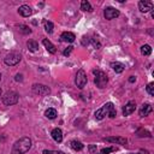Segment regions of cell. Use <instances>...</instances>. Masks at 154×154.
I'll return each mask as SVG.
<instances>
[{"label":"cell","mask_w":154,"mask_h":154,"mask_svg":"<svg viewBox=\"0 0 154 154\" xmlns=\"http://www.w3.org/2000/svg\"><path fill=\"white\" fill-rule=\"evenodd\" d=\"M31 148V140L29 137H22L14 142L11 154H25Z\"/></svg>","instance_id":"6da1fadb"},{"label":"cell","mask_w":154,"mask_h":154,"mask_svg":"<svg viewBox=\"0 0 154 154\" xmlns=\"http://www.w3.org/2000/svg\"><path fill=\"white\" fill-rule=\"evenodd\" d=\"M105 116H108L109 118H114L117 116V111H116V107L112 102H107L105 103L101 108H99L96 112H95V118L97 120H101L103 119Z\"/></svg>","instance_id":"7a4b0ae2"},{"label":"cell","mask_w":154,"mask_h":154,"mask_svg":"<svg viewBox=\"0 0 154 154\" xmlns=\"http://www.w3.org/2000/svg\"><path fill=\"white\" fill-rule=\"evenodd\" d=\"M94 75H95V79H94V82H95L96 87H99V88H103V87L107 84V81H108L107 75H106L103 71H101V70H94Z\"/></svg>","instance_id":"3957f363"},{"label":"cell","mask_w":154,"mask_h":154,"mask_svg":"<svg viewBox=\"0 0 154 154\" xmlns=\"http://www.w3.org/2000/svg\"><path fill=\"white\" fill-rule=\"evenodd\" d=\"M19 100V95L16 91H7L4 96H2V102L6 106H12L16 105Z\"/></svg>","instance_id":"277c9868"},{"label":"cell","mask_w":154,"mask_h":154,"mask_svg":"<svg viewBox=\"0 0 154 154\" xmlns=\"http://www.w3.org/2000/svg\"><path fill=\"white\" fill-rule=\"evenodd\" d=\"M20 59H22V55H20L19 53H17V52H11V53H8V54L5 57L4 63H5L7 66H13V65H17V64L20 61Z\"/></svg>","instance_id":"5b68a950"},{"label":"cell","mask_w":154,"mask_h":154,"mask_svg":"<svg viewBox=\"0 0 154 154\" xmlns=\"http://www.w3.org/2000/svg\"><path fill=\"white\" fill-rule=\"evenodd\" d=\"M75 83H76V85H77L79 89L84 88V85L87 84V75H85V72H84L83 70H78V71H77L76 78H75Z\"/></svg>","instance_id":"8992f818"},{"label":"cell","mask_w":154,"mask_h":154,"mask_svg":"<svg viewBox=\"0 0 154 154\" xmlns=\"http://www.w3.org/2000/svg\"><path fill=\"white\" fill-rule=\"evenodd\" d=\"M32 91L37 95L45 96V95H48L51 93V89L45 84H34L32 85Z\"/></svg>","instance_id":"52a82bcc"},{"label":"cell","mask_w":154,"mask_h":154,"mask_svg":"<svg viewBox=\"0 0 154 154\" xmlns=\"http://www.w3.org/2000/svg\"><path fill=\"white\" fill-rule=\"evenodd\" d=\"M103 16H105L106 19H109V20H111V19H114V18H117V17L119 16V11L116 10L114 7L108 6V7H106L105 11H103Z\"/></svg>","instance_id":"ba28073f"},{"label":"cell","mask_w":154,"mask_h":154,"mask_svg":"<svg viewBox=\"0 0 154 154\" xmlns=\"http://www.w3.org/2000/svg\"><path fill=\"white\" fill-rule=\"evenodd\" d=\"M138 8L142 13H146L150 10H153V2L152 1H148V0H143V1H140L138 2Z\"/></svg>","instance_id":"9c48e42d"},{"label":"cell","mask_w":154,"mask_h":154,"mask_svg":"<svg viewBox=\"0 0 154 154\" xmlns=\"http://www.w3.org/2000/svg\"><path fill=\"white\" fill-rule=\"evenodd\" d=\"M136 109V103H135V101H129L124 107H123V116H129V114H131Z\"/></svg>","instance_id":"30bf717a"},{"label":"cell","mask_w":154,"mask_h":154,"mask_svg":"<svg viewBox=\"0 0 154 154\" xmlns=\"http://www.w3.org/2000/svg\"><path fill=\"white\" fill-rule=\"evenodd\" d=\"M18 13H19L20 16H23V17H29V16H31L32 10H31V7L28 6V5H22V6L18 8Z\"/></svg>","instance_id":"8fae6325"},{"label":"cell","mask_w":154,"mask_h":154,"mask_svg":"<svg viewBox=\"0 0 154 154\" xmlns=\"http://www.w3.org/2000/svg\"><path fill=\"white\" fill-rule=\"evenodd\" d=\"M51 135H52V137H53V140H54L55 142L60 143V142L63 141V132H61V130H60L59 128L53 129L52 132H51Z\"/></svg>","instance_id":"7c38bea8"},{"label":"cell","mask_w":154,"mask_h":154,"mask_svg":"<svg viewBox=\"0 0 154 154\" xmlns=\"http://www.w3.org/2000/svg\"><path fill=\"white\" fill-rule=\"evenodd\" d=\"M60 38H61V41H64V42H73L75 38H76V36H75V34H72V32H70V31H65V32L61 34Z\"/></svg>","instance_id":"4fadbf2b"},{"label":"cell","mask_w":154,"mask_h":154,"mask_svg":"<svg viewBox=\"0 0 154 154\" xmlns=\"http://www.w3.org/2000/svg\"><path fill=\"white\" fill-rule=\"evenodd\" d=\"M152 106H150V103H143L142 106H141V108H140V116L141 117H146V116H148L150 112H152Z\"/></svg>","instance_id":"5bb4252c"},{"label":"cell","mask_w":154,"mask_h":154,"mask_svg":"<svg viewBox=\"0 0 154 154\" xmlns=\"http://www.w3.org/2000/svg\"><path fill=\"white\" fill-rule=\"evenodd\" d=\"M42 43H43V46L46 47V49L49 52V53H52V54H54L55 53V46L49 41V40H47V38H43V41H42Z\"/></svg>","instance_id":"9a60e30c"},{"label":"cell","mask_w":154,"mask_h":154,"mask_svg":"<svg viewBox=\"0 0 154 154\" xmlns=\"http://www.w3.org/2000/svg\"><path fill=\"white\" fill-rule=\"evenodd\" d=\"M105 141L113 142V143H119V144H125L126 143V138H124V137H106Z\"/></svg>","instance_id":"2e32d148"},{"label":"cell","mask_w":154,"mask_h":154,"mask_svg":"<svg viewBox=\"0 0 154 154\" xmlns=\"http://www.w3.org/2000/svg\"><path fill=\"white\" fill-rule=\"evenodd\" d=\"M26 46H28V49H29L30 52H36V51L38 49V43H37L36 41H34V40L28 41V42H26Z\"/></svg>","instance_id":"e0dca14e"},{"label":"cell","mask_w":154,"mask_h":154,"mask_svg":"<svg viewBox=\"0 0 154 154\" xmlns=\"http://www.w3.org/2000/svg\"><path fill=\"white\" fill-rule=\"evenodd\" d=\"M111 66H112V69L117 72V73H120V72H123L124 71V65L122 64V63H118V61H116V63H112L111 64Z\"/></svg>","instance_id":"ac0fdd59"},{"label":"cell","mask_w":154,"mask_h":154,"mask_svg":"<svg viewBox=\"0 0 154 154\" xmlns=\"http://www.w3.org/2000/svg\"><path fill=\"white\" fill-rule=\"evenodd\" d=\"M70 147H71L73 150H82V149H83V144H82L79 141H71Z\"/></svg>","instance_id":"d6986e66"},{"label":"cell","mask_w":154,"mask_h":154,"mask_svg":"<svg viewBox=\"0 0 154 154\" xmlns=\"http://www.w3.org/2000/svg\"><path fill=\"white\" fill-rule=\"evenodd\" d=\"M81 8H82L83 11H88V12H91V11H93L91 5H90L89 1H87V0H83V1L81 2Z\"/></svg>","instance_id":"ffe728a7"},{"label":"cell","mask_w":154,"mask_h":154,"mask_svg":"<svg viewBox=\"0 0 154 154\" xmlns=\"http://www.w3.org/2000/svg\"><path fill=\"white\" fill-rule=\"evenodd\" d=\"M45 116H46L47 118H49V119H54V118L57 117V111H55L54 108H48V109H46Z\"/></svg>","instance_id":"44dd1931"},{"label":"cell","mask_w":154,"mask_h":154,"mask_svg":"<svg viewBox=\"0 0 154 154\" xmlns=\"http://www.w3.org/2000/svg\"><path fill=\"white\" fill-rule=\"evenodd\" d=\"M43 25H45V29H46V31H47L48 34H52V32H53V23H52V22L45 19V20H43Z\"/></svg>","instance_id":"7402d4cb"},{"label":"cell","mask_w":154,"mask_h":154,"mask_svg":"<svg viewBox=\"0 0 154 154\" xmlns=\"http://www.w3.org/2000/svg\"><path fill=\"white\" fill-rule=\"evenodd\" d=\"M141 53H142L143 55H149V54L152 53V48H150V46H149V45H144V46H142V47H141Z\"/></svg>","instance_id":"603a6c76"},{"label":"cell","mask_w":154,"mask_h":154,"mask_svg":"<svg viewBox=\"0 0 154 154\" xmlns=\"http://www.w3.org/2000/svg\"><path fill=\"white\" fill-rule=\"evenodd\" d=\"M18 30L22 32V34H30L31 32V30L29 29V26H26V25H24V24H20L19 26H18Z\"/></svg>","instance_id":"cb8c5ba5"},{"label":"cell","mask_w":154,"mask_h":154,"mask_svg":"<svg viewBox=\"0 0 154 154\" xmlns=\"http://www.w3.org/2000/svg\"><path fill=\"white\" fill-rule=\"evenodd\" d=\"M147 91H148L149 95H154V83L153 82L147 85Z\"/></svg>","instance_id":"d4e9b609"},{"label":"cell","mask_w":154,"mask_h":154,"mask_svg":"<svg viewBox=\"0 0 154 154\" xmlns=\"http://www.w3.org/2000/svg\"><path fill=\"white\" fill-rule=\"evenodd\" d=\"M42 153H43V154H64V153L60 152V150H48V149H45Z\"/></svg>","instance_id":"484cf974"},{"label":"cell","mask_w":154,"mask_h":154,"mask_svg":"<svg viewBox=\"0 0 154 154\" xmlns=\"http://www.w3.org/2000/svg\"><path fill=\"white\" fill-rule=\"evenodd\" d=\"M113 150H116V149H114V148H103V149H101L100 154H109V153L113 152Z\"/></svg>","instance_id":"4316f807"},{"label":"cell","mask_w":154,"mask_h":154,"mask_svg":"<svg viewBox=\"0 0 154 154\" xmlns=\"http://www.w3.org/2000/svg\"><path fill=\"white\" fill-rule=\"evenodd\" d=\"M72 49H73V47H72V46H69V47L63 52V54H64L65 57H66V55H70V53L72 52Z\"/></svg>","instance_id":"83f0119b"},{"label":"cell","mask_w":154,"mask_h":154,"mask_svg":"<svg viewBox=\"0 0 154 154\" xmlns=\"http://www.w3.org/2000/svg\"><path fill=\"white\" fill-rule=\"evenodd\" d=\"M89 150H90L91 153L96 154V152H95V150H96V147H95V146H90V147H89Z\"/></svg>","instance_id":"f1b7e54d"},{"label":"cell","mask_w":154,"mask_h":154,"mask_svg":"<svg viewBox=\"0 0 154 154\" xmlns=\"http://www.w3.org/2000/svg\"><path fill=\"white\" fill-rule=\"evenodd\" d=\"M135 79H136V78H135V76H130V78H129V82L134 83V82H135Z\"/></svg>","instance_id":"f546056e"},{"label":"cell","mask_w":154,"mask_h":154,"mask_svg":"<svg viewBox=\"0 0 154 154\" xmlns=\"http://www.w3.org/2000/svg\"><path fill=\"white\" fill-rule=\"evenodd\" d=\"M16 81H22V75H17L16 76Z\"/></svg>","instance_id":"4dcf8cb0"},{"label":"cell","mask_w":154,"mask_h":154,"mask_svg":"<svg viewBox=\"0 0 154 154\" xmlns=\"http://www.w3.org/2000/svg\"><path fill=\"white\" fill-rule=\"evenodd\" d=\"M1 93H2V91H1V88H0V96H1Z\"/></svg>","instance_id":"1f68e13d"},{"label":"cell","mask_w":154,"mask_h":154,"mask_svg":"<svg viewBox=\"0 0 154 154\" xmlns=\"http://www.w3.org/2000/svg\"><path fill=\"white\" fill-rule=\"evenodd\" d=\"M0 81H1V73H0Z\"/></svg>","instance_id":"d6a6232c"}]
</instances>
